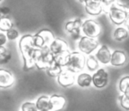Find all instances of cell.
<instances>
[{
    "label": "cell",
    "instance_id": "cell-28",
    "mask_svg": "<svg viewBox=\"0 0 129 111\" xmlns=\"http://www.w3.org/2000/svg\"><path fill=\"white\" fill-rule=\"evenodd\" d=\"M116 4L118 5V6H119L121 9H123L124 11L129 15V4L128 3H119L117 1Z\"/></svg>",
    "mask_w": 129,
    "mask_h": 111
},
{
    "label": "cell",
    "instance_id": "cell-30",
    "mask_svg": "<svg viewBox=\"0 0 129 111\" xmlns=\"http://www.w3.org/2000/svg\"><path fill=\"white\" fill-rule=\"evenodd\" d=\"M10 9L8 7H0V17L9 16Z\"/></svg>",
    "mask_w": 129,
    "mask_h": 111
},
{
    "label": "cell",
    "instance_id": "cell-2",
    "mask_svg": "<svg viewBox=\"0 0 129 111\" xmlns=\"http://www.w3.org/2000/svg\"><path fill=\"white\" fill-rule=\"evenodd\" d=\"M87 57L81 51L70 52L64 68L74 73H80L86 67Z\"/></svg>",
    "mask_w": 129,
    "mask_h": 111
},
{
    "label": "cell",
    "instance_id": "cell-21",
    "mask_svg": "<svg viewBox=\"0 0 129 111\" xmlns=\"http://www.w3.org/2000/svg\"><path fill=\"white\" fill-rule=\"evenodd\" d=\"M86 68L91 72H95V71L100 68V63L96 59L95 55L88 56L86 59Z\"/></svg>",
    "mask_w": 129,
    "mask_h": 111
},
{
    "label": "cell",
    "instance_id": "cell-6",
    "mask_svg": "<svg viewBox=\"0 0 129 111\" xmlns=\"http://www.w3.org/2000/svg\"><path fill=\"white\" fill-rule=\"evenodd\" d=\"M99 42L95 38H90L86 35H83L80 38L78 41V48L79 51L84 55H92L98 48Z\"/></svg>",
    "mask_w": 129,
    "mask_h": 111
},
{
    "label": "cell",
    "instance_id": "cell-5",
    "mask_svg": "<svg viewBox=\"0 0 129 111\" xmlns=\"http://www.w3.org/2000/svg\"><path fill=\"white\" fill-rule=\"evenodd\" d=\"M54 62V55L50 51L49 48H40L36 58V68L38 70H46Z\"/></svg>",
    "mask_w": 129,
    "mask_h": 111
},
{
    "label": "cell",
    "instance_id": "cell-25",
    "mask_svg": "<svg viewBox=\"0 0 129 111\" xmlns=\"http://www.w3.org/2000/svg\"><path fill=\"white\" fill-rule=\"evenodd\" d=\"M118 102L120 107L126 111H129V93H121L118 96Z\"/></svg>",
    "mask_w": 129,
    "mask_h": 111
},
{
    "label": "cell",
    "instance_id": "cell-33",
    "mask_svg": "<svg viewBox=\"0 0 129 111\" xmlns=\"http://www.w3.org/2000/svg\"><path fill=\"white\" fill-rule=\"evenodd\" d=\"M2 1H3V0H0V3H1V2H2Z\"/></svg>",
    "mask_w": 129,
    "mask_h": 111
},
{
    "label": "cell",
    "instance_id": "cell-8",
    "mask_svg": "<svg viewBox=\"0 0 129 111\" xmlns=\"http://www.w3.org/2000/svg\"><path fill=\"white\" fill-rule=\"evenodd\" d=\"M109 83V73L104 68H99L92 74V85L95 88L102 89Z\"/></svg>",
    "mask_w": 129,
    "mask_h": 111
},
{
    "label": "cell",
    "instance_id": "cell-26",
    "mask_svg": "<svg viewBox=\"0 0 129 111\" xmlns=\"http://www.w3.org/2000/svg\"><path fill=\"white\" fill-rule=\"evenodd\" d=\"M6 34L7 39L9 40V41H16V40L20 37V33H19V31L17 30V29L13 28V27L11 29H9V30L6 33Z\"/></svg>",
    "mask_w": 129,
    "mask_h": 111
},
{
    "label": "cell",
    "instance_id": "cell-3",
    "mask_svg": "<svg viewBox=\"0 0 129 111\" xmlns=\"http://www.w3.org/2000/svg\"><path fill=\"white\" fill-rule=\"evenodd\" d=\"M55 39L54 34L49 28H43L33 35V41L37 48H47Z\"/></svg>",
    "mask_w": 129,
    "mask_h": 111
},
{
    "label": "cell",
    "instance_id": "cell-10",
    "mask_svg": "<svg viewBox=\"0 0 129 111\" xmlns=\"http://www.w3.org/2000/svg\"><path fill=\"white\" fill-rule=\"evenodd\" d=\"M75 73L64 68V71L57 77V82L60 86L64 88L70 87L75 83Z\"/></svg>",
    "mask_w": 129,
    "mask_h": 111
},
{
    "label": "cell",
    "instance_id": "cell-31",
    "mask_svg": "<svg viewBox=\"0 0 129 111\" xmlns=\"http://www.w3.org/2000/svg\"><path fill=\"white\" fill-rule=\"evenodd\" d=\"M125 27H126L127 29H128V31H129V17L127 18V20H126V21H125Z\"/></svg>",
    "mask_w": 129,
    "mask_h": 111
},
{
    "label": "cell",
    "instance_id": "cell-17",
    "mask_svg": "<svg viewBox=\"0 0 129 111\" xmlns=\"http://www.w3.org/2000/svg\"><path fill=\"white\" fill-rule=\"evenodd\" d=\"M50 98V101L52 104V111H61L66 106L67 100L63 95L52 94Z\"/></svg>",
    "mask_w": 129,
    "mask_h": 111
},
{
    "label": "cell",
    "instance_id": "cell-19",
    "mask_svg": "<svg viewBox=\"0 0 129 111\" xmlns=\"http://www.w3.org/2000/svg\"><path fill=\"white\" fill-rule=\"evenodd\" d=\"M112 37L115 41H123L126 40L129 37V31L126 27H123V26H118L116 27L114 31H113Z\"/></svg>",
    "mask_w": 129,
    "mask_h": 111
},
{
    "label": "cell",
    "instance_id": "cell-11",
    "mask_svg": "<svg viewBox=\"0 0 129 111\" xmlns=\"http://www.w3.org/2000/svg\"><path fill=\"white\" fill-rule=\"evenodd\" d=\"M85 11L90 16H99L105 8L99 0H88L84 4Z\"/></svg>",
    "mask_w": 129,
    "mask_h": 111
},
{
    "label": "cell",
    "instance_id": "cell-1",
    "mask_svg": "<svg viewBox=\"0 0 129 111\" xmlns=\"http://www.w3.org/2000/svg\"><path fill=\"white\" fill-rule=\"evenodd\" d=\"M19 48L23 59V71L29 72L36 68V58L40 48H37L33 41V35L24 34L19 41Z\"/></svg>",
    "mask_w": 129,
    "mask_h": 111
},
{
    "label": "cell",
    "instance_id": "cell-32",
    "mask_svg": "<svg viewBox=\"0 0 129 111\" xmlns=\"http://www.w3.org/2000/svg\"><path fill=\"white\" fill-rule=\"evenodd\" d=\"M78 1H79L80 3H81V4H83V5H84L85 3H86L87 1H88V0H78Z\"/></svg>",
    "mask_w": 129,
    "mask_h": 111
},
{
    "label": "cell",
    "instance_id": "cell-9",
    "mask_svg": "<svg viewBox=\"0 0 129 111\" xmlns=\"http://www.w3.org/2000/svg\"><path fill=\"white\" fill-rule=\"evenodd\" d=\"M82 22L80 18H76L74 20H68L64 24V30L67 31V34H70L74 40H80L81 37V32Z\"/></svg>",
    "mask_w": 129,
    "mask_h": 111
},
{
    "label": "cell",
    "instance_id": "cell-13",
    "mask_svg": "<svg viewBox=\"0 0 129 111\" xmlns=\"http://www.w3.org/2000/svg\"><path fill=\"white\" fill-rule=\"evenodd\" d=\"M95 57L100 64L104 65H109L111 58V51L107 45H101L95 52Z\"/></svg>",
    "mask_w": 129,
    "mask_h": 111
},
{
    "label": "cell",
    "instance_id": "cell-15",
    "mask_svg": "<svg viewBox=\"0 0 129 111\" xmlns=\"http://www.w3.org/2000/svg\"><path fill=\"white\" fill-rule=\"evenodd\" d=\"M49 49L54 56H57L58 54L69 50V46L64 40L61 38H55L49 46Z\"/></svg>",
    "mask_w": 129,
    "mask_h": 111
},
{
    "label": "cell",
    "instance_id": "cell-18",
    "mask_svg": "<svg viewBox=\"0 0 129 111\" xmlns=\"http://www.w3.org/2000/svg\"><path fill=\"white\" fill-rule=\"evenodd\" d=\"M76 83L81 88H88L92 85V75L88 72H80L76 77Z\"/></svg>",
    "mask_w": 129,
    "mask_h": 111
},
{
    "label": "cell",
    "instance_id": "cell-29",
    "mask_svg": "<svg viewBox=\"0 0 129 111\" xmlns=\"http://www.w3.org/2000/svg\"><path fill=\"white\" fill-rule=\"evenodd\" d=\"M7 40L6 34L3 32H0V46H5L7 42Z\"/></svg>",
    "mask_w": 129,
    "mask_h": 111
},
{
    "label": "cell",
    "instance_id": "cell-16",
    "mask_svg": "<svg viewBox=\"0 0 129 111\" xmlns=\"http://www.w3.org/2000/svg\"><path fill=\"white\" fill-rule=\"evenodd\" d=\"M36 105L39 111H52V104L50 98L47 95H41L37 98Z\"/></svg>",
    "mask_w": 129,
    "mask_h": 111
},
{
    "label": "cell",
    "instance_id": "cell-14",
    "mask_svg": "<svg viewBox=\"0 0 129 111\" xmlns=\"http://www.w3.org/2000/svg\"><path fill=\"white\" fill-rule=\"evenodd\" d=\"M127 63V55L124 50L115 49L111 52V64L114 67H122Z\"/></svg>",
    "mask_w": 129,
    "mask_h": 111
},
{
    "label": "cell",
    "instance_id": "cell-12",
    "mask_svg": "<svg viewBox=\"0 0 129 111\" xmlns=\"http://www.w3.org/2000/svg\"><path fill=\"white\" fill-rule=\"evenodd\" d=\"M15 77L10 71L0 68V89H7L14 85Z\"/></svg>",
    "mask_w": 129,
    "mask_h": 111
},
{
    "label": "cell",
    "instance_id": "cell-27",
    "mask_svg": "<svg viewBox=\"0 0 129 111\" xmlns=\"http://www.w3.org/2000/svg\"><path fill=\"white\" fill-rule=\"evenodd\" d=\"M20 110L21 111H39L37 109V107H36V103L31 102V101L24 102L21 105Z\"/></svg>",
    "mask_w": 129,
    "mask_h": 111
},
{
    "label": "cell",
    "instance_id": "cell-24",
    "mask_svg": "<svg viewBox=\"0 0 129 111\" xmlns=\"http://www.w3.org/2000/svg\"><path fill=\"white\" fill-rule=\"evenodd\" d=\"M118 90L121 93H129V75L124 76L118 82Z\"/></svg>",
    "mask_w": 129,
    "mask_h": 111
},
{
    "label": "cell",
    "instance_id": "cell-22",
    "mask_svg": "<svg viewBox=\"0 0 129 111\" xmlns=\"http://www.w3.org/2000/svg\"><path fill=\"white\" fill-rule=\"evenodd\" d=\"M13 27V21L10 16L0 17V32L6 33Z\"/></svg>",
    "mask_w": 129,
    "mask_h": 111
},
{
    "label": "cell",
    "instance_id": "cell-20",
    "mask_svg": "<svg viewBox=\"0 0 129 111\" xmlns=\"http://www.w3.org/2000/svg\"><path fill=\"white\" fill-rule=\"evenodd\" d=\"M64 67L62 65H60L58 63L54 60V62L46 69V73L49 77H51V78H57L61 72L64 71Z\"/></svg>",
    "mask_w": 129,
    "mask_h": 111
},
{
    "label": "cell",
    "instance_id": "cell-4",
    "mask_svg": "<svg viewBox=\"0 0 129 111\" xmlns=\"http://www.w3.org/2000/svg\"><path fill=\"white\" fill-rule=\"evenodd\" d=\"M108 16L111 22L115 26H122L125 23L129 15L123 9L118 6L116 2L108 8Z\"/></svg>",
    "mask_w": 129,
    "mask_h": 111
},
{
    "label": "cell",
    "instance_id": "cell-7",
    "mask_svg": "<svg viewBox=\"0 0 129 111\" xmlns=\"http://www.w3.org/2000/svg\"><path fill=\"white\" fill-rule=\"evenodd\" d=\"M102 27L100 24L93 19H88L84 20L81 25V32L84 35L90 38H95L96 39L101 34Z\"/></svg>",
    "mask_w": 129,
    "mask_h": 111
},
{
    "label": "cell",
    "instance_id": "cell-23",
    "mask_svg": "<svg viewBox=\"0 0 129 111\" xmlns=\"http://www.w3.org/2000/svg\"><path fill=\"white\" fill-rule=\"evenodd\" d=\"M12 53L6 47L0 46V65H6L11 60Z\"/></svg>",
    "mask_w": 129,
    "mask_h": 111
}]
</instances>
